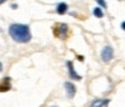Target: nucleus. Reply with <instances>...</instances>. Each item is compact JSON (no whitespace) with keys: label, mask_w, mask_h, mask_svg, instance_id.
Wrapping results in <instances>:
<instances>
[{"label":"nucleus","mask_w":125,"mask_h":107,"mask_svg":"<svg viewBox=\"0 0 125 107\" xmlns=\"http://www.w3.org/2000/svg\"><path fill=\"white\" fill-rule=\"evenodd\" d=\"M9 36L12 37V39L16 43L26 44L29 43L31 39V32L30 28L27 24H20V23H14L12 24L8 29Z\"/></svg>","instance_id":"1"},{"label":"nucleus","mask_w":125,"mask_h":107,"mask_svg":"<svg viewBox=\"0 0 125 107\" xmlns=\"http://www.w3.org/2000/svg\"><path fill=\"white\" fill-rule=\"evenodd\" d=\"M68 27L65 23H57L53 27V35L59 39H66L68 36Z\"/></svg>","instance_id":"2"},{"label":"nucleus","mask_w":125,"mask_h":107,"mask_svg":"<svg viewBox=\"0 0 125 107\" xmlns=\"http://www.w3.org/2000/svg\"><path fill=\"white\" fill-rule=\"evenodd\" d=\"M101 58L104 62H109L114 58V49L111 46H105L101 52Z\"/></svg>","instance_id":"3"},{"label":"nucleus","mask_w":125,"mask_h":107,"mask_svg":"<svg viewBox=\"0 0 125 107\" xmlns=\"http://www.w3.org/2000/svg\"><path fill=\"white\" fill-rule=\"evenodd\" d=\"M66 66H67V69H68V75H70V77H71L72 80L80 81L81 78H82V77H81V76L75 71V69H74V66H73L72 61H67Z\"/></svg>","instance_id":"4"},{"label":"nucleus","mask_w":125,"mask_h":107,"mask_svg":"<svg viewBox=\"0 0 125 107\" xmlns=\"http://www.w3.org/2000/svg\"><path fill=\"white\" fill-rule=\"evenodd\" d=\"M64 88L66 90V93H67V97L68 98H73L76 93V88L75 85L71 83V82H65L64 83Z\"/></svg>","instance_id":"5"},{"label":"nucleus","mask_w":125,"mask_h":107,"mask_svg":"<svg viewBox=\"0 0 125 107\" xmlns=\"http://www.w3.org/2000/svg\"><path fill=\"white\" fill-rule=\"evenodd\" d=\"M12 89L10 85V78L9 77H5L2 78V81L0 82V92H7Z\"/></svg>","instance_id":"6"},{"label":"nucleus","mask_w":125,"mask_h":107,"mask_svg":"<svg viewBox=\"0 0 125 107\" xmlns=\"http://www.w3.org/2000/svg\"><path fill=\"white\" fill-rule=\"evenodd\" d=\"M108 103H109L108 99H104V100H102V99H96V100H94L93 103H92L90 107H107Z\"/></svg>","instance_id":"7"},{"label":"nucleus","mask_w":125,"mask_h":107,"mask_svg":"<svg viewBox=\"0 0 125 107\" xmlns=\"http://www.w3.org/2000/svg\"><path fill=\"white\" fill-rule=\"evenodd\" d=\"M67 8H68V6H67V4H65V2H59L58 5H57V8H56V12L59 14V15H64V14L67 12Z\"/></svg>","instance_id":"8"},{"label":"nucleus","mask_w":125,"mask_h":107,"mask_svg":"<svg viewBox=\"0 0 125 107\" xmlns=\"http://www.w3.org/2000/svg\"><path fill=\"white\" fill-rule=\"evenodd\" d=\"M93 14L96 16L97 18H102L104 16V13H103V8L101 7H96V8H94L93 10Z\"/></svg>","instance_id":"9"},{"label":"nucleus","mask_w":125,"mask_h":107,"mask_svg":"<svg viewBox=\"0 0 125 107\" xmlns=\"http://www.w3.org/2000/svg\"><path fill=\"white\" fill-rule=\"evenodd\" d=\"M97 1V4L101 6V8H107V2H105V0H96Z\"/></svg>","instance_id":"10"},{"label":"nucleus","mask_w":125,"mask_h":107,"mask_svg":"<svg viewBox=\"0 0 125 107\" xmlns=\"http://www.w3.org/2000/svg\"><path fill=\"white\" fill-rule=\"evenodd\" d=\"M121 28H122V30H125V23L124 22L121 23Z\"/></svg>","instance_id":"11"},{"label":"nucleus","mask_w":125,"mask_h":107,"mask_svg":"<svg viewBox=\"0 0 125 107\" xmlns=\"http://www.w3.org/2000/svg\"><path fill=\"white\" fill-rule=\"evenodd\" d=\"M10 7H12V9H16V8H18V5H16V4H13L12 6H10Z\"/></svg>","instance_id":"12"},{"label":"nucleus","mask_w":125,"mask_h":107,"mask_svg":"<svg viewBox=\"0 0 125 107\" xmlns=\"http://www.w3.org/2000/svg\"><path fill=\"white\" fill-rule=\"evenodd\" d=\"M78 59H79L80 61H83V57H81V55H79V57H78Z\"/></svg>","instance_id":"13"},{"label":"nucleus","mask_w":125,"mask_h":107,"mask_svg":"<svg viewBox=\"0 0 125 107\" xmlns=\"http://www.w3.org/2000/svg\"><path fill=\"white\" fill-rule=\"evenodd\" d=\"M2 69H4V68H2V63L0 62V73H1V71H2Z\"/></svg>","instance_id":"14"},{"label":"nucleus","mask_w":125,"mask_h":107,"mask_svg":"<svg viewBox=\"0 0 125 107\" xmlns=\"http://www.w3.org/2000/svg\"><path fill=\"white\" fill-rule=\"evenodd\" d=\"M6 1H7V0H0V5L4 4V2H6Z\"/></svg>","instance_id":"15"},{"label":"nucleus","mask_w":125,"mask_h":107,"mask_svg":"<svg viewBox=\"0 0 125 107\" xmlns=\"http://www.w3.org/2000/svg\"><path fill=\"white\" fill-rule=\"evenodd\" d=\"M50 107H58V106H50Z\"/></svg>","instance_id":"16"},{"label":"nucleus","mask_w":125,"mask_h":107,"mask_svg":"<svg viewBox=\"0 0 125 107\" xmlns=\"http://www.w3.org/2000/svg\"><path fill=\"white\" fill-rule=\"evenodd\" d=\"M121 1H122V0H121Z\"/></svg>","instance_id":"17"}]
</instances>
